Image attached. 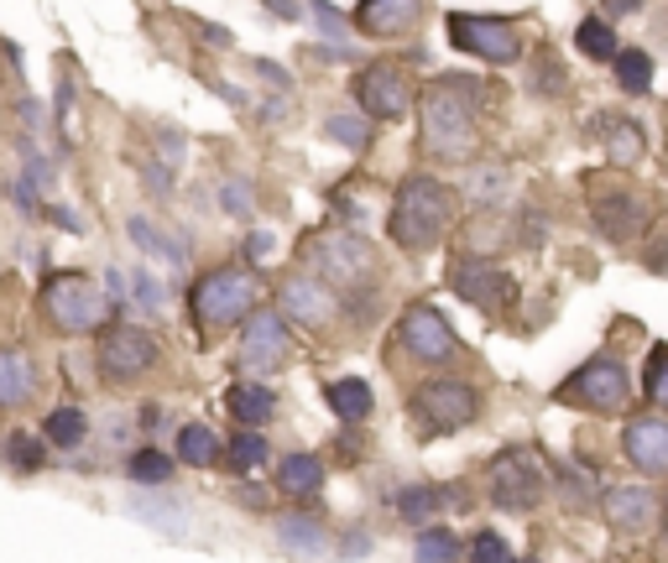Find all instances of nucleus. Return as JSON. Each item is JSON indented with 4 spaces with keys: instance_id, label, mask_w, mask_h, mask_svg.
<instances>
[{
    "instance_id": "nucleus-1",
    "label": "nucleus",
    "mask_w": 668,
    "mask_h": 563,
    "mask_svg": "<svg viewBox=\"0 0 668 563\" xmlns=\"http://www.w3.org/2000/svg\"><path fill=\"white\" fill-rule=\"evenodd\" d=\"M480 79L470 73H433L429 84L418 89V146L429 163H470L480 152V120H476V105H480Z\"/></svg>"
},
{
    "instance_id": "nucleus-2",
    "label": "nucleus",
    "mask_w": 668,
    "mask_h": 563,
    "mask_svg": "<svg viewBox=\"0 0 668 563\" xmlns=\"http://www.w3.org/2000/svg\"><path fill=\"white\" fill-rule=\"evenodd\" d=\"M298 261H303V272L330 282L334 292H345V308L360 303V324L371 319V292L382 282V256L356 225H319V230H309L303 245H298Z\"/></svg>"
},
{
    "instance_id": "nucleus-3",
    "label": "nucleus",
    "mask_w": 668,
    "mask_h": 563,
    "mask_svg": "<svg viewBox=\"0 0 668 563\" xmlns=\"http://www.w3.org/2000/svg\"><path fill=\"white\" fill-rule=\"evenodd\" d=\"M454 219H460L454 188L429 178V172H407L403 183H397V193H392V204H386V235H392V245L407 251V256L433 251L454 230Z\"/></svg>"
},
{
    "instance_id": "nucleus-4",
    "label": "nucleus",
    "mask_w": 668,
    "mask_h": 563,
    "mask_svg": "<svg viewBox=\"0 0 668 563\" xmlns=\"http://www.w3.org/2000/svg\"><path fill=\"white\" fill-rule=\"evenodd\" d=\"M37 303H43V319H48L52 334H69V339L73 334H99L120 313L116 298L84 272H52L37 292Z\"/></svg>"
},
{
    "instance_id": "nucleus-5",
    "label": "nucleus",
    "mask_w": 668,
    "mask_h": 563,
    "mask_svg": "<svg viewBox=\"0 0 668 563\" xmlns=\"http://www.w3.org/2000/svg\"><path fill=\"white\" fill-rule=\"evenodd\" d=\"M189 308L199 328H236L251 319V308H262V282L251 266H215L193 282Z\"/></svg>"
},
{
    "instance_id": "nucleus-6",
    "label": "nucleus",
    "mask_w": 668,
    "mask_h": 563,
    "mask_svg": "<svg viewBox=\"0 0 668 563\" xmlns=\"http://www.w3.org/2000/svg\"><path fill=\"white\" fill-rule=\"evenodd\" d=\"M450 47L465 52V58H480L491 69H506V63H523L527 58V37H523V22L512 16H491V11H450Z\"/></svg>"
},
{
    "instance_id": "nucleus-7",
    "label": "nucleus",
    "mask_w": 668,
    "mask_h": 563,
    "mask_svg": "<svg viewBox=\"0 0 668 563\" xmlns=\"http://www.w3.org/2000/svg\"><path fill=\"white\" fill-rule=\"evenodd\" d=\"M585 204H591V225H596L606 245L637 240L643 230H653V214H658V204L647 199L643 188L621 183V178H596L585 188Z\"/></svg>"
},
{
    "instance_id": "nucleus-8",
    "label": "nucleus",
    "mask_w": 668,
    "mask_h": 563,
    "mask_svg": "<svg viewBox=\"0 0 668 563\" xmlns=\"http://www.w3.org/2000/svg\"><path fill=\"white\" fill-rule=\"evenodd\" d=\"M559 407H580V412H621L632 402V375L621 366V355H596L585 360L574 375H564V386L553 392Z\"/></svg>"
},
{
    "instance_id": "nucleus-9",
    "label": "nucleus",
    "mask_w": 668,
    "mask_h": 563,
    "mask_svg": "<svg viewBox=\"0 0 668 563\" xmlns=\"http://www.w3.org/2000/svg\"><path fill=\"white\" fill-rule=\"evenodd\" d=\"M95 366L110 386H131V381H142V375L157 366V339H152L142 324L110 319V324L95 334Z\"/></svg>"
},
{
    "instance_id": "nucleus-10",
    "label": "nucleus",
    "mask_w": 668,
    "mask_h": 563,
    "mask_svg": "<svg viewBox=\"0 0 668 563\" xmlns=\"http://www.w3.org/2000/svg\"><path fill=\"white\" fill-rule=\"evenodd\" d=\"M392 345L403 350V360L413 366H454L460 360V339H454L450 319L429 303H413L392 328Z\"/></svg>"
},
{
    "instance_id": "nucleus-11",
    "label": "nucleus",
    "mask_w": 668,
    "mask_h": 563,
    "mask_svg": "<svg viewBox=\"0 0 668 563\" xmlns=\"http://www.w3.org/2000/svg\"><path fill=\"white\" fill-rule=\"evenodd\" d=\"M356 110L360 116H371L377 125H392V120H407V110L418 105V89H413V79H407L403 63H366L356 73Z\"/></svg>"
},
{
    "instance_id": "nucleus-12",
    "label": "nucleus",
    "mask_w": 668,
    "mask_h": 563,
    "mask_svg": "<svg viewBox=\"0 0 668 563\" xmlns=\"http://www.w3.org/2000/svg\"><path fill=\"white\" fill-rule=\"evenodd\" d=\"M413 412L429 428H439V433H460V428H470L480 418V392L470 381H460V375H429V381H418Z\"/></svg>"
},
{
    "instance_id": "nucleus-13",
    "label": "nucleus",
    "mask_w": 668,
    "mask_h": 563,
    "mask_svg": "<svg viewBox=\"0 0 668 563\" xmlns=\"http://www.w3.org/2000/svg\"><path fill=\"white\" fill-rule=\"evenodd\" d=\"M486 491H491V501H497L501 512H512V516L533 512L544 501V465H538V454L533 448H506V454H497Z\"/></svg>"
},
{
    "instance_id": "nucleus-14",
    "label": "nucleus",
    "mask_w": 668,
    "mask_h": 563,
    "mask_svg": "<svg viewBox=\"0 0 668 563\" xmlns=\"http://www.w3.org/2000/svg\"><path fill=\"white\" fill-rule=\"evenodd\" d=\"M450 287L460 303L486 308V313H501V308L517 303V277L506 266H497L491 256H460L450 266Z\"/></svg>"
},
{
    "instance_id": "nucleus-15",
    "label": "nucleus",
    "mask_w": 668,
    "mask_h": 563,
    "mask_svg": "<svg viewBox=\"0 0 668 563\" xmlns=\"http://www.w3.org/2000/svg\"><path fill=\"white\" fill-rule=\"evenodd\" d=\"M339 308H345V298L334 292L330 282L313 277V272H287V277L277 282V313L293 319V324L330 328L334 319H339Z\"/></svg>"
},
{
    "instance_id": "nucleus-16",
    "label": "nucleus",
    "mask_w": 668,
    "mask_h": 563,
    "mask_svg": "<svg viewBox=\"0 0 668 563\" xmlns=\"http://www.w3.org/2000/svg\"><path fill=\"white\" fill-rule=\"evenodd\" d=\"M293 360V334L277 308H251L246 334H240V366L246 371H283Z\"/></svg>"
},
{
    "instance_id": "nucleus-17",
    "label": "nucleus",
    "mask_w": 668,
    "mask_h": 563,
    "mask_svg": "<svg viewBox=\"0 0 668 563\" xmlns=\"http://www.w3.org/2000/svg\"><path fill=\"white\" fill-rule=\"evenodd\" d=\"M621 454L627 465L653 475H668V412H632L621 428Z\"/></svg>"
},
{
    "instance_id": "nucleus-18",
    "label": "nucleus",
    "mask_w": 668,
    "mask_h": 563,
    "mask_svg": "<svg viewBox=\"0 0 668 563\" xmlns=\"http://www.w3.org/2000/svg\"><path fill=\"white\" fill-rule=\"evenodd\" d=\"M424 26V0H360L350 11V32L377 37V43H397Z\"/></svg>"
},
{
    "instance_id": "nucleus-19",
    "label": "nucleus",
    "mask_w": 668,
    "mask_h": 563,
    "mask_svg": "<svg viewBox=\"0 0 668 563\" xmlns=\"http://www.w3.org/2000/svg\"><path fill=\"white\" fill-rule=\"evenodd\" d=\"M600 512H606V522L617 527V532H627V538H643V532H653L658 527V495L647 491V486H611V491L600 495Z\"/></svg>"
},
{
    "instance_id": "nucleus-20",
    "label": "nucleus",
    "mask_w": 668,
    "mask_h": 563,
    "mask_svg": "<svg viewBox=\"0 0 668 563\" xmlns=\"http://www.w3.org/2000/svg\"><path fill=\"white\" fill-rule=\"evenodd\" d=\"M591 141H600L606 163L621 167V172H627V167H637L647 157V131L632 116H596L591 120Z\"/></svg>"
},
{
    "instance_id": "nucleus-21",
    "label": "nucleus",
    "mask_w": 668,
    "mask_h": 563,
    "mask_svg": "<svg viewBox=\"0 0 668 563\" xmlns=\"http://www.w3.org/2000/svg\"><path fill=\"white\" fill-rule=\"evenodd\" d=\"M37 397V360L16 345H0V412H16Z\"/></svg>"
},
{
    "instance_id": "nucleus-22",
    "label": "nucleus",
    "mask_w": 668,
    "mask_h": 563,
    "mask_svg": "<svg viewBox=\"0 0 668 563\" xmlns=\"http://www.w3.org/2000/svg\"><path fill=\"white\" fill-rule=\"evenodd\" d=\"M126 235H131V245H136L142 256L167 261V266H189V245H183L178 235H163V230H157V219L136 214V219H126Z\"/></svg>"
},
{
    "instance_id": "nucleus-23",
    "label": "nucleus",
    "mask_w": 668,
    "mask_h": 563,
    "mask_svg": "<svg viewBox=\"0 0 668 563\" xmlns=\"http://www.w3.org/2000/svg\"><path fill=\"white\" fill-rule=\"evenodd\" d=\"M225 407H230V418L240 428H262L272 412H277V397H272V386L262 381H236L230 392H225Z\"/></svg>"
},
{
    "instance_id": "nucleus-24",
    "label": "nucleus",
    "mask_w": 668,
    "mask_h": 563,
    "mask_svg": "<svg viewBox=\"0 0 668 563\" xmlns=\"http://www.w3.org/2000/svg\"><path fill=\"white\" fill-rule=\"evenodd\" d=\"M277 491L293 495V501H309V495L324 491V459L319 454H287L277 465Z\"/></svg>"
},
{
    "instance_id": "nucleus-25",
    "label": "nucleus",
    "mask_w": 668,
    "mask_h": 563,
    "mask_svg": "<svg viewBox=\"0 0 668 563\" xmlns=\"http://www.w3.org/2000/svg\"><path fill=\"white\" fill-rule=\"evenodd\" d=\"M324 397H330L334 418L350 422V428H356V422H366V418H371V407H377L371 386H366L360 375H339V381H330V392H324Z\"/></svg>"
},
{
    "instance_id": "nucleus-26",
    "label": "nucleus",
    "mask_w": 668,
    "mask_h": 563,
    "mask_svg": "<svg viewBox=\"0 0 668 563\" xmlns=\"http://www.w3.org/2000/svg\"><path fill=\"white\" fill-rule=\"evenodd\" d=\"M272 532H277V542H283L287 553H298V559H313V553H324V527L313 522V516L303 512H287L272 522Z\"/></svg>"
},
{
    "instance_id": "nucleus-27",
    "label": "nucleus",
    "mask_w": 668,
    "mask_h": 563,
    "mask_svg": "<svg viewBox=\"0 0 668 563\" xmlns=\"http://www.w3.org/2000/svg\"><path fill=\"white\" fill-rule=\"evenodd\" d=\"M219 459L230 465V475H257V469L272 459V448H266V439L257 433V428H236L230 444L219 448Z\"/></svg>"
},
{
    "instance_id": "nucleus-28",
    "label": "nucleus",
    "mask_w": 668,
    "mask_h": 563,
    "mask_svg": "<svg viewBox=\"0 0 668 563\" xmlns=\"http://www.w3.org/2000/svg\"><path fill=\"white\" fill-rule=\"evenodd\" d=\"M611 73H617L621 94L643 99V94L653 89V52H647V47H617V58H611Z\"/></svg>"
},
{
    "instance_id": "nucleus-29",
    "label": "nucleus",
    "mask_w": 668,
    "mask_h": 563,
    "mask_svg": "<svg viewBox=\"0 0 668 563\" xmlns=\"http://www.w3.org/2000/svg\"><path fill=\"white\" fill-rule=\"evenodd\" d=\"M324 136L339 141L345 152H371V141H377V120L360 116V110H334L324 120Z\"/></svg>"
},
{
    "instance_id": "nucleus-30",
    "label": "nucleus",
    "mask_w": 668,
    "mask_h": 563,
    "mask_svg": "<svg viewBox=\"0 0 668 563\" xmlns=\"http://www.w3.org/2000/svg\"><path fill=\"white\" fill-rule=\"evenodd\" d=\"M178 459L189 469H215L219 465V439L204 422H183L178 428Z\"/></svg>"
},
{
    "instance_id": "nucleus-31",
    "label": "nucleus",
    "mask_w": 668,
    "mask_h": 563,
    "mask_svg": "<svg viewBox=\"0 0 668 563\" xmlns=\"http://www.w3.org/2000/svg\"><path fill=\"white\" fill-rule=\"evenodd\" d=\"M43 439H48L52 448H63V454H73V448L90 439V418L79 412V407H52L48 422H43Z\"/></svg>"
},
{
    "instance_id": "nucleus-32",
    "label": "nucleus",
    "mask_w": 668,
    "mask_h": 563,
    "mask_svg": "<svg viewBox=\"0 0 668 563\" xmlns=\"http://www.w3.org/2000/svg\"><path fill=\"white\" fill-rule=\"evenodd\" d=\"M574 47L585 52V58H596V63H611L617 58V26L606 22V16H585V22L574 26Z\"/></svg>"
},
{
    "instance_id": "nucleus-33",
    "label": "nucleus",
    "mask_w": 668,
    "mask_h": 563,
    "mask_svg": "<svg viewBox=\"0 0 668 563\" xmlns=\"http://www.w3.org/2000/svg\"><path fill=\"white\" fill-rule=\"evenodd\" d=\"M564 89H570L564 63H559L553 52H533V63H527V94H538V99H559Z\"/></svg>"
},
{
    "instance_id": "nucleus-34",
    "label": "nucleus",
    "mask_w": 668,
    "mask_h": 563,
    "mask_svg": "<svg viewBox=\"0 0 668 563\" xmlns=\"http://www.w3.org/2000/svg\"><path fill=\"white\" fill-rule=\"evenodd\" d=\"M439 506H444V491H439V486H403V491L392 495V512L403 516V522H413V527H424Z\"/></svg>"
},
{
    "instance_id": "nucleus-35",
    "label": "nucleus",
    "mask_w": 668,
    "mask_h": 563,
    "mask_svg": "<svg viewBox=\"0 0 668 563\" xmlns=\"http://www.w3.org/2000/svg\"><path fill=\"white\" fill-rule=\"evenodd\" d=\"M126 480H131V486H152V491H157V486H167V480H172V459H167L163 448H136V454L126 459Z\"/></svg>"
},
{
    "instance_id": "nucleus-36",
    "label": "nucleus",
    "mask_w": 668,
    "mask_h": 563,
    "mask_svg": "<svg viewBox=\"0 0 668 563\" xmlns=\"http://www.w3.org/2000/svg\"><path fill=\"white\" fill-rule=\"evenodd\" d=\"M418 563H460V538L450 527H424L418 532Z\"/></svg>"
},
{
    "instance_id": "nucleus-37",
    "label": "nucleus",
    "mask_w": 668,
    "mask_h": 563,
    "mask_svg": "<svg viewBox=\"0 0 668 563\" xmlns=\"http://www.w3.org/2000/svg\"><path fill=\"white\" fill-rule=\"evenodd\" d=\"M643 392H647V402H653L658 412H668V345H653V355H647Z\"/></svg>"
},
{
    "instance_id": "nucleus-38",
    "label": "nucleus",
    "mask_w": 668,
    "mask_h": 563,
    "mask_svg": "<svg viewBox=\"0 0 668 563\" xmlns=\"http://www.w3.org/2000/svg\"><path fill=\"white\" fill-rule=\"evenodd\" d=\"M5 459L22 469V475H37V469H43V459H48V448H43V439H32V433H22V428H16V433L5 439Z\"/></svg>"
},
{
    "instance_id": "nucleus-39",
    "label": "nucleus",
    "mask_w": 668,
    "mask_h": 563,
    "mask_svg": "<svg viewBox=\"0 0 668 563\" xmlns=\"http://www.w3.org/2000/svg\"><path fill=\"white\" fill-rule=\"evenodd\" d=\"M126 287H131V303L146 308V313H163V282L152 277L146 266H136L131 277H126Z\"/></svg>"
},
{
    "instance_id": "nucleus-40",
    "label": "nucleus",
    "mask_w": 668,
    "mask_h": 563,
    "mask_svg": "<svg viewBox=\"0 0 668 563\" xmlns=\"http://www.w3.org/2000/svg\"><path fill=\"white\" fill-rule=\"evenodd\" d=\"M465 559L470 563H512V548H506L501 532H476L470 548H465Z\"/></svg>"
},
{
    "instance_id": "nucleus-41",
    "label": "nucleus",
    "mask_w": 668,
    "mask_h": 563,
    "mask_svg": "<svg viewBox=\"0 0 668 563\" xmlns=\"http://www.w3.org/2000/svg\"><path fill=\"white\" fill-rule=\"evenodd\" d=\"M219 209L230 219H251V183L246 178H225L219 183Z\"/></svg>"
},
{
    "instance_id": "nucleus-42",
    "label": "nucleus",
    "mask_w": 668,
    "mask_h": 563,
    "mask_svg": "<svg viewBox=\"0 0 668 563\" xmlns=\"http://www.w3.org/2000/svg\"><path fill=\"white\" fill-rule=\"evenodd\" d=\"M313 11V22H319V32L330 37V43H345V32H350V16H339V5H330V0H303Z\"/></svg>"
},
{
    "instance_id": "nucleus-43",
    "label": "nucleus",
    "mask_w": 668,
    "mask_h": 563,
    "mask_svg": "<svg viewBox=\"0 0 668 563\" xmlns=\"http://www.w3.org/2000/svg\"><path fill=\"white\" fill-rule=\"evenodd\" d=\"M501 188H506V172H501V167H486V172H476L470 193H476L480 204H491V199H501Z\"/></svg>"
},
{
    "instance_id": "nucleus-44",
    "label": "nucleus",
    "mask_w": 668,
    "mask_h": 563,
    "mask_svg": "<svg viewBox=\"0 0 668 563\" xmlns=\"http://www.w3.org/2000/svg\"><path fill=\"white\" fill-rule=\"evenodd\" d=\"M277 251V240H272V230H251L246 235V256H251V266H266V256Z\"/></svg>"
},
{
    "instance_id": "nucleus-45",
    "label": "nucleus",
    "mask_w": 668,
    "mask_h": 563,
    "mask_svg": "<svg viewBox=\"0 0 668 563\" xmlns=\"http://www.w3.org/2000/svg\"><path fill=\"white\" fill-rule=\"evenodd\" d=\"M43 214H48L52 225H63L69 235H84V219H79V214H73L69 204H43Z\"/></svg>"
},
{
    "instance_id": "nucleus-46",
    "label": "nucleus",
    "mask_w": 668,
    "mask_h": 563,
    "mask_svg": "<svg viewBox=\"0 0 668 563\" xmlns=\"http://www.w3.org/2000/svg\"><path fill=\"white\" fill-rule=\"evenodd\" d=\"M643 261H647V272H658V277H668V235H664V240H647Z\"/></svg>"
},
{
    "instance_id": "nucleus-47",
    "label": "nucleus",
    "mask_w": 668,
    "mask_h": 563,
    "mask_svg": "<svg viewBox=\"0 0 668 563\" xmlns=\"http://www.w3.org/2000/svg\"><path fill=\"white\" fill-rule=\"evenodd\" d=\"M69 110H73V84L63 79V73H58V94H52V120L63 125V120H69Z\"/></svg>"
},
{
    "instance_id": "nucleus-48",
    "label": "nucleus",
    "mask_w": 668,
    "mask_h": 563,
    "mask_svg": "<svg viewBox=\"0 0 668 563\" xmlns=\"http://www.w3.org/2000/svg\"><path fill=\"white\" fill-rule=\"evenodd\" d=\"M643 11V0H600V16L606 22H617V16H637Z\"/></svg>"
},
{
    "instance_id": "nucleus-49",
    "label": "nucleus",
    "mask_w": 668,
    "mask_h": 563,
    "mask_svg": "<svg viewBox=\"0 0 668 563\" xmlns=\"http://www.w3.org/2000/svg\"><path fill=\"white\" fill-rule=\"evenodd\" d=\"M146 178H152V193H157V199H167V193H172V172H167L163 163H146Z\"/></svg>"
},
{
    "instance_id": "nucleus-50",
    "label": "nucleus",
    "mask_w": 668,
    "mask_h": 563,
    "mask_svg": "<svg viewBox=\"0 0 668 563\" xmlns=\"http://www.w3.org/2000/svg\"><path fill=\"white\" fill-rule=\"evenodd\" d=\"M257 73H262L266 84H277V89H287V73L277 69V63H257Z\"/></svg>"
},
{
    "instance_id": "nucleus-51",
    "label": "nucleus",
    "mask_w": 668,
    "mask_h": 563,
    "mask_svg": "<svg viewBox=\"0 0 668 563\" xmlns=\"http://www.w3.org/2000/svg\"><path fill=\"white\" fill-rule=\"evenodd\" d=\"M266 5H272V11H277V16H283V22H298V16H303V11H298V5H293V0H266Z\"/></svg>"
},
{
    "instance_id": "nucleus-52",
    "label": "nucleus",
    "mask_w": 668,
    "mask_h": 563,
    "mask_svg": "<svg viewBox=\"0 0 668 563\" xmlns=\"http://www.w3.org/2000/svg\"><path fill=\"white\" fill-rule=\"evenodd\" d=\"M658 522H664V538H668V501H664V512H658Z\"/></svg>"
},
{
    "instance_id": "nucleus-53",
    "label": "nucleus",
    "mask_w": 668,
    "mask_h": 563,
    "mask_svg": "<svg viewBox=\"0 0 668 563\" xmlns=\"http://www.w3.org/2000/svg\"><path fill=\"white\" fill-rule=\"evenodd\" d=\"M512 563H517V559H512ZM523 563H538V559H523Z\"/></svg>"
}]
</instances>
